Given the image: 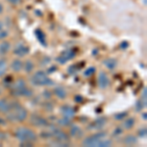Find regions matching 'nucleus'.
<instances>
[{"mask_svg": "<svg viewBox=\"0 0 147 147\" xmlns=\"http://www.w3.org/2000/svg\"><path fill=\"white\" fill-rule=\"evenodd\" d=\"M107 132L97 131L91 136L85 137L82 140V145L86 147H110L113 145V141L106 138Z\"/></svg>", "mask_w": 147, "mask_h": 147, "instance_id": "f257e3e1", "label": "nucleus"}, {"mask_svg": "<svg viewBox=\"0 0 147 147\" xmlns=\"http://www.w3.org/2000/svg\"><path fill=\"white\" fill-rule=\"evenodd\" d=\"M28 110L19 102H11V108L6 113V118L11 123H23L28 118Z\"/></svg>", "mask_w": 147, "mask_h": 147, "instance_id": "f03ea898", "label": "nucleus"}, {"mask_svg": "<svg viewBox=\"0 0 147 147\" xmlns=\"http://www.w3.org/2000/svg\"><path fill=\"white\" fill-rule=\"evenodd\" d=\"M14 136L20 141L21 146H32L37 140V134L32 129L26 127H19L14 131Z\"/></svg>", "mask_w": 147, "mask_h": 147, "instance_id": "7ed1b4c3", "label": "nucleus"}, {"mask_svg": "<svg viewBox=\"0 0 147 147\" xmlns=\"http://www.w3.org/2000/svg\"><path fill=\"white\" fill-rule=\"evenodd\" d=\"M11 89V93L15 96L30 97L32 95V90L27 86V82L24 79H18L15 82H12L9 85Z\"/></svg>", "mask_w": 147, "mask_h": 147, "instance_id": "20e7f679", "label": "nucleus"}, {"mask_svg": "<svg viewBox=\"0 0 147 147\" xmlns=\"http://www.w3.org/2000/svg\"><path fill=\"white\" fill-rule=\"evenodd\" d=\"M30 82L35 86H50L54 84L53 80L43 71H36L30 78Z\"/></svg>", "mask_w": 147, "mask_h": 147, "instance_id": "39448f33", "label": "nucleus"}, {"mask_svg": "<svg viewBox=\"0 0 147 147\" xmlns=\"http://www.w3.org/2000/svg\"><path fill=\"white\" fill-rule=\"evenodd\" d=\"M77 55V52H76L74 49H67V50L63 51L62 53L60 54L58 57L56 58V61L61 65H64L68 62V61L72 60Z\"/></svg>", "mask_w": 147, "mask_h": 147, "instance_id": "423d86ee", "label": "nucleus"}, {"mask_svg": "<svg viewBox=\"0 0 147 147\" xmlns=\"http://www.w3.org/2000/svg\"><path fill=\"white\" fill-rule=\"evenodd\" d=\"M30 124L34 127H48L49 123L45 118L41 117L40 115H37V114H32L30 116Z\"/></svg>", "mask_w": 147, "mask_h": 147, "instance_id": "0eeeda50", "label": "nucleus"}, {"mask_svg": "<svg viewBox=\"0 0 147 147\" xmlns=\"http://www.w3.org/2000/svg\"><path fill=\"white\" fill-rule=\"evenodd\" d=\"M97 84H98L99 88L101 89L107 88L109 84H110V79H109L107 74L103 72V71L99 72L98 76H97Z\"/></svg>", "mask_w": 147, "mask_h": 147, "instance_id": "6e6552de", "label": "nucleus"}, {"mask_svg": "<svg viewBox=\"0 0 147 147\" xmlns=\"http://www.w3.org/2000/svg\"><path fill=\"white\" fill-rule=\"evenodd\" d=\"M13 53L15 54V55H17L18 57H24L30 53V47L28 45H26L25 43L20 42V43L16 44Z\"/></svg>", "mask_w": 147, "mask_h": 147, "instance_id": "1a4fd4ad", "label": "nucleus"}, {"mask_svg": "<svg viewBox=\"0 0 147 147\" xmlns=\"http://www.w3.org/2000/svg\"><path fill=\"white\" fill-rule=\"evenodd\" d=\"M106 123H107V118L100 117L95 121H93L92 123H90V125L87 127V129L90 130H99L106 125Z\"/></svg>", "mask_w": 147, "mask_h": 147, "instance_id": "9d476101", "label": "nucleus"}, {"mask_svg": "<svg viewBox=\"0 0 147 147\" xmlns=\"http://www.w3.org/2000/svg\"><path fill=\"white\" fill-rule=\"evenodd\" d=\"M60 113H61V115H62V117L67 118V119H70V120H72L76 115V111L74 110L73 107L68 106V105L62 106L60 110Z\"/></svg>", "mask_w": 147, "mask_h": 147, "instance_id": "9b49d317", "label": "nucleus"}, {"mask_svg": "<svg viewBox=\"0 0 147 147\" xmlns=\"http://www.w3.org/2000/svg\"><path fill=\"white\" fill-rule=\"evenodd\" d=\"M84 132L79 125H71V129H70V136L73 138L76 139H80L84 136Z\"/></svg>", "mask_w": 147, "mask_h": 147, "instance_id": "f8f14e48", "label": "nucleus"}, {"mask_svg": "<svg viewBox=\"0 0 147 147\" xmlns=\"http://www.w3.org/2000/svg\"><path fill=\"white\" fill-rule=\"evenodd\" d=\"M34 34H35V37L36 39L38 40V42L41 44L43 47H46L47 46V40H46V36L44 34V32H42L40 28H36L34 30Z\"/></svg>", "mask_w": 147, "mask_h": 147, "instance_id": "ddd939ff", "label": "nucleus"}, {"mask_svg": "<svg viewBox=\"0 0 147 147\" xmlns=\"http://www.w3.org/2000/svg\"><path fill=\"white\" fill-rule=\"evenodd\" d=\"M53 93H54V95L57 97V98L61 99V100L65 99L66 97H67V95H68L67 90H66L63 86H56L55 88H54V90H53Z\"/></svg>", "mask_w": 147, "mask_h": 147, "instance_id": "4468645a", "label": "nucleus"}, {"mask_svg": "<svg viewBox=\"0 0 147 147\" xmlns=\"http://www.w3.org/2000/svg\"><path fill=\"white\" fill-rule=\"evenodd\" d=\"M23 64L24 62L22 60H20V59H14L13 61H12L10 67H11V70L13 71V72L15 73H19L21 72V71L23 70Z\"/></svg>", "mask_w": 147, "mask_h": 147, "instance_id": "2eb2a0df", "label": "nucleus"}, {"mask_svg": "<svg viewBox=\"0 0 147 147\" xmlns=\"http://www.w3.org/2000/svg\"><path fill=\"white\" fill-rule=\"evenodd\" d=\"M103 65L105 66L108 70L112 71L116 69V67H117V65H118V62H117V60L114 58H107L103 61Z\"/></svg>", "mask_w": 147, "mask_h": 147, "instance_id": "dca6fc26", "label": "nucleus"}, {"mask_svg": "<svg viewBox=\"0 0 147 147\" xmlns=\"http://www.w3.org/2000/svg\"><path fill=\"white\" fill-rule=\"evenodd\" d=\"M11 108V102H9L7 99L2 98L0 99V113H7Z\"/></svg>", "mask_w": 147, "mask_h": 147, "instance_id": "f3484780", "label": "nucleus"}, {"mask_svg": "<svg viewBox=\"0 0 147 147\" xmlns=\"http://www.w3.org/2000/svg\"><path fill=\"white\" fill-rule=\"evenodd\" d=\"M11 49V43L9 41H2L0 43V55H6Z\"/></svg>", "mask_w": 147, "mask_h": 147, "instance_id": "a211bd4d", "label": "nucleus"}, {"mask_svg": "<svg viewBox=\"0 0 147 147\" xmlns=\"http://www.w3.org/2000/svg\"><path fill=\"white\" fill-rule=\"evenodd\" d=\"M34 62H32V60H26V62H24L23 64V70L25 71L26 73H28V74H30L34 71Z\"/></svg>", "mask_w": 147, "mask_h": 147, "instance_id": "6ab92c4d", "label": "nucleus"}, {"mask_svg": "<svg viewBox=\"0 0 147 147\" xmlns=\"http://www.w3.org/2000/svg\"><path fill=\"white\" fill-rule=\"evenodd\" d=\"M124 143L125 145H134V144L137 143V137L134 134H127V136L124 138Z\"/></svg>", "mask_w": 147, "mask_h": 147, "instance_id": "aec40b11", "label": "nucleus"}, {"mask_svg": "<svg viewBox=\"0 0 147 147\" xmlns=\"http://www.w3.org/2000/svg\"><path fill=\"white\" fill-rule=\"evenodd\" d=\"M146 106H147V102L142 100L141 98H139V99H137L136 104H134V110H136V112H140L144 108H146Z\"/></svg>", "mask_w": 147, "mask_h": 147, "instance_id": "412c9836", "label": "nucleus"}, {"mask_svg": "<svg viewBox=\"0 0 147 147\" xmlns=\"http://www.w3.org/2000/svg\"><path fill=\"white\" fill-rule=\"evenodd\" d=\"M8 70V63L5 59H0V78H2Z\"/></svg>", "mask_w": 147, "mask_h": 147, "instance_id": "4be33fe9", "label": "nucleus"}, {"mask_svg": "<svg viewBox=\"0 0 147 147\" xmlns=\"http://www.w3.org/2000/svg\"><path fill=\"white\" fill-rule=\"evenodd\" d=\"M136 125V119L134 118H127L124 122V127L125 129H131Z\"/></svg>", "mask_w": 147, "mask_h": 147, "instance_id": "5701e85b", "label": "nucleus"}, {"mask_svg": "<svg viewBox=\"0 0 147 147\" xmlns=\"http://www.w3.org/2000/svg\"><path fill=\"white\" fill-rule=\"evenodd\" d=\"M58 125H60L61 127H69V125H72V123H71L70 119H67V118L62 117L60 120H58Z\"/></svg>", "mask_w": 147, "mask_h": 147, "instance_id": "b1692460", "label": "nucleus"}, {"mask_svg": "<svg viewBox=\"0 0 147 147\" xmlns=\"http://www.w3.org/2000/svg\"><path fill=\"white\" fill-rule=\"evenodd\" d=\"M95 72H96L95 68H94V67H89L84 72V77H86V78L91 77V76L94 75V73H95Z\"/></svg>", "mask_w": 147, "mask_h": 147, "instance_id": "393cba45", "label": "nucleus"}, {"mask_svg": "<svg viewBox=\"0 0 147 147\" xmlns=\"http://www.w3.org/2000/svg\"><path fill=\"white\" fill-rule=\"evenodd\" d=\"M127 115H129L127 112H121V113L115 114V115H114V118H115L117 121H122V120H124L125 118H127Z\"/></svg>", "mask_w": 147, "mask_h": 147, "instance_id": "a878e982", "label": "nucleus"}, {"mask_svg": "<svg viewBox=\"0 0 147 147\" xmlns=\"http://www.w3.org/2000/svg\"><path fill=\"white\" fill-rule=\"evenodd\" d=\"M146 136H147L146 127H144V129H140L138 130V137L139 138H145Z\"/></svg>", "mask_w": 147, "mask_h": 147, "instance_id": "bb28decb", "label": "nucleus"}, {"mask_svg": "<svg viewBox=\"0 0 147 147\" xmlns=\"http://www.w3.org/2000/svg\"><path fill=\"white\" fill-rule=\"evenodd\" d=\"M7 36H8V32L5 30H0V40H3L7 38Z\"/></svg>", "mask_w": 147, "mask_h": 147, "instance_id": "cd10ccee", "label": "nucleus"}, {"mask_svg": "<svg viewBox=\"0 0 147 147\" xmlns=\"http://www.w3.org/2000/svg\"><path fill=\"white\" fill-rule=\"evenodd\" d=\"M146 90H147L146 87H144L143 90H142V93H141V97H140V98L142 99V100H144V101L147 102V91Z\"/></svg>", "mask_w": 147, "mask_h": 147, "instance_id": "c85d7f7f", "label": "nucleus"}, {"mask_svg": "<svg viewBox=\"0 0 147 147\" xmlns=\"http://www.w3.org/2000/svg\"><path fill=\"white\" fill-rule=\"evenodd\" d=\"M123 134V129H121L120 127H116L115 130H114L113 136H120V134Z\"/></svg>", "mask_w": 147, "mask_h": 147, "instance_id": "c756f323", "label": "nucleus"}, {"mask_svg": "<svg viewBox=\"0 0 147 147\" xmlns=\"http://www.w3.org/2000/svg\"><path fill=\"white\" fill-rule=\"evenodd\" d=\"M127 47H129V42H127V41L121 42V44H120V48L121 49H127Z\"/></svg>", "mask_w": 147, "mask_h": 147, "instance_id": "7c9ffc66", "label": "nucleus"}, {"mask_svg": "<svg viewBox=\"0 0 147 147\" xmlns=\"http://www.w3.org/2000/svg\"><path fill=\"white\" fill-rule=\"evenodd\" d=\"M7 1H8L9 3L13 4V5H17V4L21 3V1H22V0H7Z\"/></svg>", "mask_w": 147, "mask_h": 147, "instance_id": "2f4dec72", "label": "nucleus"}, {"mask_svg": "<svg viewBox=\"0 0 147 147\" xmlns=\"http://www.w3.org/2000/svg\"><path fill=\"white\" fill-rule=\"evenodd\" d=\"M75 101L76 102H82V100H84V98H82V96H80V95H77L75 97Z\"/></svg>", "mask_w": 147, "mask_h": 147, "instance_id": "473e14b6", "label": "nucleus"}, {"mask_svg": "<svg viewBox=\"0 0 147 147\" xmlns=\"http://www.w3.org/2000/svg\"><path fill=\"white\" fill-rule=\"evenodd\" d=\"M146 115H147L146 113H142V114H141V118H142V119H143L144 121H146V120H147V116H146Z\"/></svg>", "mask_w": 147, "mask_h": 147, "instance_id": "72a5a7b5", "label": "nucleus"}, {"mask_svg": "<svg viewBox=\"0 0 147 147\" xmlns=\"http://www.w3.org/2000/svg\"><path fill=\"white\" fill-rule=\"evenodd\" d=\"M0 125H5V121L0 118Z\"/></svg>", "mask_w": 147, "mask_h": 147, "instance_id": "f704fd0d", "label": "nucleus"}, {"mask_svg": "<svg viewBox=\"0 0 147 147\" xmlns=\"http://www.w3.org/2000/svg\"><path fill=\"white\" fill-rule=\"evenodd\" d=\"M3 28H4V25H3V23L0 21V30H3Z\"/></svg>", "mask_w": 147, "mask_h": 147, "instance_id": "c9c22d12", "label": "nucleus"}, {"mask_svg": "<svg viewBox=\"0 0 147 147\" xmlns=\"http://www.w3.org/2000/svg\"><path fill=\"white\" fill-rule=\"evenodd\" d=\"M3 13V6H2V4L0 3V14Z\"/></svg>", "mask_w": 147, "mask_h": 147, "instance_id": "e433bc0d", "label": "nucleus"}, {"mask_svg": "<svg viewBox=\"0 0 147 147\" xmlns=\"http://www.w3.org/2000/svg\"><path fill=\"white\" fill-rule=\"evenodd\" d=\"M0 94H1V88H0Z\"/></svg>", "mask_w": 147, "mask_h": 147, "instance_id": "4c0bfd02", "label": "nucleus"}]
</instances>
